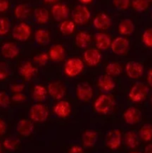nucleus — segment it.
<instances>
[{
	"label": "nucleus",
	"mask_w": 152,
	"mask_h": 153,
	"mask_svg": "<svg viewBox=\"0 0 152 153\" xmlns=\"http://www.w3.org/2000/svg\"><path fill=\"white\" fill-rule=\"evenodd\" d=\"M97 85H98V89L103 94H109L115 89L116 82L113 79V77L104 74L99 76L97 82Z\"/></svg>",
	"instance_id": "nucleus-14"
},
{
	"label": "nucleus",
	"mask_w": 152,
	"mask_h": 153,
	"mask_svg": "<svg viewBox=\"0 0 152 153\" xmlns=\"http://www.w3.org/2000/svg\"><path fill=\"white\" fill-rule=\"evenodd\" d=\"M114 105V98L108 94H103L95 100L94 109L100 114H107L113 110Z\"/></svg>",
	"instance_id": "nucleus-1"
},
{
	"label": "nucleus",
	"mask_w": 152,
	"mask_h": 153,
	"mask_svg": "<svg viewBox=\"0 0 152 153\" xmlns=\"http://www.w3.org/2000/svg\"><path fill=\"white\" fill-rule=\"evenodd\" d=\"M72 106L68 101L59 100L54 107V113L60 118H66L71 114Z\"/></svg>",
	"instance_id": "nucleus-16"
},
{
	"label": "nucleus",
	"mask_w": 152,
	"mask_h": 153,
	"mask_svg": "<svg viewBox=\"0 0 152 153\" xmlns=\"http://www.w3.org/2000/svg\"><path fill=\"white\" fill-rule=\"evenodd\" d=\"M131 153H139V152H131Z\"/></svg>",
	"instance_id": "nucleus-52"
},
{
	"label": "nucleus",
	"mask_w": 152,
	"mask_h": 153,
	"mask_svg": "<svg viewBox=\"0 0 152 153\" xmlns=\"http://www.w3.org/2000/svg\"><path fill=\"white\" fill-rule=\"evenodd\" d=\"M46 4H55L58 1V0H43Z\"/></svg>",
	"instance_id": "nucleus-49"
},
{
	"label": "nucleus",
	"mask_w": 152,
	"mask_h": 153,
	"mask_svg": "<svg viewBox=\"0 0 152 153\" xmlns=\"http://www.w3.org/2000/svg\"><path fill=\"white\" fill-rule=\"evenodd\" d=\"M79 1L83 4H87L92 2V0H79Z\"/></svg>",
	"instance_id": "nucleus-50"
},
{
	"label": "nucleus",
	"mask_w": 152,
	"mask_h": 153,
	"mask_svg": "<svg viewBox=\"0 0 152 153\" xmlns=\"http://www.w3.org/2000/svg\"><path fill=\"white\" fill-rule=\"evenodd\" d=\"M94 95L93 89L87 82H80L76 87V96L80 101L86 102L90 101Z\"/></svg>",
	"instance_id": "nucleus-7"
},
{
	"label": "nucleus",
	"mask_w": 152,
	"mask_h": 153,
	"mask_svg": "<svg viewBox=\"0 0 152 153\" xmlns=\"http://www.w3.org/2000/svg\"><path fill=\"white\" fill-rule=\"evenodd\" d=\"M31 32H32V30H31V25L26 22H22L16 24L13 27L12 29V36L15 40L24 42L29 39L31 35Z\"/></svg>",
	"instance_id": "nucleus-6"
},
{
	"label": "nucleus",
	"mask_w": 152,
	"mask_h": 153,
	"mask_svg": "<svg viewBox=\"0 0 152 153\" xmlns=\"http://www.w3.org/2000/svg\"><path fill=\"white\" fill-rule=\"evenodd\" d=\"M83 60L89 67L97 66L101 61L102 55L101 51L98 49H88L83 52Z\"/></svg>",
	"instance_id": "nucleus-13"
},
{
	"label": "nucleus",
	"mask_w": 152,
	"mask_h": 153,
	"mask_svg": "<svg viewBox=\"0 0 152 153\" xmlns=\"http://www.w3.org/2000/svg\"><path fill=\"white\" fill-rule=\"evenodd\" d=\"M30 7L25 4H19L16 5L13 10V14L16 19L19 20H23L26 19L30 14Z\"/></svg>",
	"instance_id": "nucleus-28"
},
{
	"label": "nucleus",
	"mask_w": 152,
	"mask_h": 153,
	"mask_svg": "<svg viewBox=\"0 0 152 153\" xmlns=\"http://www.w3.org/2000/svg\"><path fill=\"white\" fill-rule=\"evenodd\" d=\"M10 103V99L8 94L4 91L0 92V107L7 108Z\"/></svg>",
	"instance_id": "nucleus-41"
},
{
	"label": "nucleus",
	"mask_w": 152,
	"mask_h": 153,
	"mask_svg": "<svg viewBox=\"0 0 152 153\" xmlns=\"http://www.w3.org/2000/svg\"><path fill=\"white\" fill-rule=\"evenodd\" d=\"M20 141H19V138L16 137H8L4 140L3 142V146L6 149L9 151H14L19 146Z\"/></svg>",
	"instance_id": "nucleus-34"
},
{
	"label": "nucleus",
	"mask_w": 152,
	"mask_h": 153,
	"mask_svg": "<svg viewBox=\"0 0 152 153\" xmlns=\"http://www.w3.org/2000/svg\"><path fill=\"white\" fill-rule=\"evenodd\" d=\"M106 74L108 76L113 77V76H118L122 73V67L120 64L117 62H110L107 65L105 69Z\"/></svg>",
	"instance_id": "nucleus-33"
},
{
	"label": "nucleus",
	"mask_w": 152,
	"mask_h": 153,
	"mask_svg": "<svg viewBox=\"0 0 152 153\" xmlns=\"http://www.w3.org/2000/svg\"><path fill=\"white\" fill-rule=\"evenodd\" d=\"M48 94L55 100H61L66 95V88L59 82H52L48 85Z\"/></svg>",
	"instance_id": "nucleus-10"
},
{
	"label": "nucleus",
	"mask_w": 152,
	"mask_h": 153,
	"mask_svg": "<svg viewBox=\"0 0 152 153\" xmlns=\"http://www.w3.org/2000/svg\"><path fill=\"white\" fill-rule=\"evenodd\" d=\"M0 147H1V143H0Z\"/></svg>",
	"instance_id": "nucleus-53"
},
{
	"label": "nucleus",
	"mask_w": 152,
	"mask_h": 153,
	"mask_svg": "<svg viewBox=\"0 0 152 153\" xmlns=\"http://www.w3.org/2000/svg\"><path fill=\"white\" fill-rule=\"evenodd\" d=\"M11 99L14 102L22 103L26 101L27 97L23 93H17V94H13Z\"/></svg>",
	"instance_id": "nucleus-43"
},
{
	"label": "nucleus",
	"mask_w": 152,
	"mask_h": 153,
	"mask_svg": "<svg viewBox=\"0 0 152 153\" xmlns=\"http://www.w3.org/2000/svg\"><path fill=\"white\" fill-rule=\"evenodd\" d=\"M34 130L33 123L28 119H22L18 122L16 125V131L18 134L23 137H28Z\"/></svg>",
	"instance_id": "nucleus-21"
},
{
	"label": "nucleus",
	"mask_w": 152,
	"mask_h": 153,
	"mask_svg": "<svg viewBox=\"0 0 152 153\" xmlns=\"http://www.w3.org/2000/svg\"><path fill=\"white\" fill-rule=\"evenodd\" d=\"M145 153H152V143H150L145 146Z\"/></svg>",
	"instance_id": "nucleus-48"
},
{
	"label": "nucleus",
	"mask_w": 152,
	"mask_h": 153,
	"mask_svg": "<svg viewBox=\"0 0 152 153\" xmlns=\"http://www.w3.org/2000/svg\"><path fill=\"white\" fill-rule=\"evenodd\" d=\"M34 19L40 25L47 23L49 20V10L43 7H37L34 11Z\"/></svg>",
	"instance_id": "nucleus-26"
},
{
	"label": "nucleus",
	"mask_w": 152,
	"mask_h": 153,
	"mask_svg": "<svg viewBox=\"0 0 152 153\" xmlns=\"http://www.w3.org/2000/svg\"><path fill=\"white\" fill-rule=\"evenodd\" d=\"M91 12L87 7L83 4L75 6L72 12V19L77 25H83L89 20Z\"/></svg>",
	"instance_id": "nucleus-5"
},
{
	"label": "nucleus",
	"mask_w": 152,
	"mask_h": 153,
	"mask_svg": "<svg viewBox=\"0 0 152 153\" xmlns=\"http://www.w3.org/2000/svg\"><path fill=\"white\" fill-rule=\"evenodd\" d=\"M151 105H152V95H151Z\"/></svg>",
	"instance_id": "nucleus-51"
},
{
	"label": "nucleus",
	"mask_w": 152,
	"mask_h": 153,
	"mask_svg": "<svg viewBox=\"0 0 152 153\" xmlns=\"http://www.w3.org/2000/svg\"><path fill=\"white\" fill-rule=\"evenodd\" d=\"M6 123H4V121L3 120H1L0 118V135L4 133V131H6Z\"/></svg>",
	"instance_id": "nucleus-47"
},
{
	"label": "nucleus",
	"mask_w": 152,
	"mask_h": 153,
	"mask_svg": "<svg viewBox=\"0 0 152 153\" xmlns=\"http://www.w3.org/2000/svg\"><path fill=\"white\" fill-rule=\"evenodd\" d=\"M135 25L134 22L131 19H124L119 22L118 25V31L122 36L131 35L134 33Z\"/></svg>",
	"instance_id": "nucleus-23"
},
{
	"label": "nucleus",
	"mask_w": 152,
	"mask_h": 153,
	"mask_svg": "<svg viewBox=\"0 0 152 153\" xmlns=\"http://www.w3.org/2000/svg\"><path fill=\"white\" fill-rule=\"evenodd\" d=\"M138 136L144 142L152 140V126L150 124L143 125L139 131Z\"/></svg>",
	"instance_id": "nucleus-32"
},
{
	"label": "nucleus",
	"mask_w": 152,
	"mask_h": 153,
	"mask_svg": "<svg viewBox=\"0 0 152 153\" xmlns=\"http://www.w3.org/2000/svg\"><path fill=\"white\" fill-rule=\"evenodd\" d=\"M34 40L39 46H46L50 42V34L45 28H38L34 32Z\"/></svg>",
	"instance_id": "nucleus-25"
},
{
	"label": "nucleus",
	"mask_w": 152,
	"mask_h": 153,
	"mask_svg": "<svg viewBox=\"0 0 152 153\" xmlns=\"http://www.w3.org/2000/svg\"><path fill=\"white\" fill-rule=\"evenodd\" d=\"M19 53V49L15 43L12 42H6L1 47V54L6 59H13Z\"/></svg>",
	"instance_id": "nucleus-18"
},
{
	"label": "nucleus",
	"mask_w": 152,
	"mask_h": 153,
	"mask_svg": "<svg viewBox=\"0 0 152 153\" xmlns=\"http://www.w3.org/2000/svg\"><path fill=\"white\" fill-rule=\"evenodd\" d=\"M49 59L54 62H61L66 56V49L63 45L55 44L52 46L49 51Z\"/></svg>",
	"instance_id": "nucleus-20"
},
{
	"label": "nucleus",
	"mask_w": 152,
	"mask_h": 153,
	"mask_svg": "<svg viewBox=\"0 0 152 153\" xmlns=\"http://www.w3.org/2000/svg\"><path fill=\"white\" fill-rule=\"evenodd\" d=\"M105 143L110 149L116 150L122 143V132L119 129H113L109 131L105 137Z\"/></svg>",
	"instance_id": "nucleus-12"
},
{
	"label": "nucleus",
	"mask_w": 152,
	"mask_h": 153,
	"mask_svg": "<svg viewBox=\"0 0 152 153\" xmlns=\"http://www.w3.org/2000/svg\"><path fill=\"white\" fill-rule=\"evenodd\" d=\"M81 140L84 147H92L98 140V133L94 130H86L82 134Z\"/></svg>",
	"instance_id": "nucleus-24"
},
{
	"label": "nucleus",
	"mask_w": 152,
	"mask_h": 153,
	"mask_svg": "<svg viewBox=\"0 0 152 153\" xmlns=\"http://www.w3.org/2000/svg\"><path fill=\"white\" fill-rule=\"evenodd\" d=\"M125 73L132 79H139L144 73V66L138 61H130L125 66Z\"/></svg>",
	"instance_id": "nucleus-9"
},
{
	"label": "nucleus",
	"mask_w": 152,
	"mask_h": 153,
	"mask_svg": "<svg viewBox=\"0 0 152 153\" xmlns=\"http://www.w3.org/2000/svg\"><path fill=\"white\" fill-rule=\"evenodd\" d=\"M92 24L96 29L105 30L111 25V19L107 13H101L94 18Z\"/></svg>",
	"instance_id": "nucleus-22"
},
{
	"label": "nucleus",
	"mask_w": 152,
	"mask_h": 153,
	"mask_svg": "<svg viewBox=\"0 0 152 153\" xmlns=\"http://www.w3.org/2000/svg\"><path fill=\"white\" fill-rule=\"evenodd\" d=\"M150 4L149 0H132L131 5L137 12H143L147 10Z\"/></svg>",
	"instance_id": "nucleus-35"
},
{
	"label": "nucleus",
	"mask_w": 152,
	"mask_h": 153,
	"mask_svg": "<svg viewBox=\"0 0 152 153\" xmlns=\"http://www.w3.org/2000/svg\"><path fill=\"white\" fill-rule=\"evenodd\" d=\"M75 25L73 20L65 19L61 22L59 30L63 35H70L75 30Z\"/></svg>",
	"instance_id": "nucleus-31"
},
{
	"label": "nucleus",
	"mask_w": 152,
	"mask_h": 153,
	"mask_svg": "<svg viewBox=\"0 0 152 153\" xmlns=\"http://www.w3.org/2000/svg\"><path fill=\"white\" fill-rule=\"evenodd\" d=\"M51 13L55 21L62 22L68 18L69 15V9L65 4L56 3L52 5L51 8Z\"/></svg>",
	"instance_id": "nucleus-11"
},
{
	"label": "nucleus",
	"mask_w": 152,
	"mask_h": 153,
	"mask_svg": "<svg viewBox=\"0 0 152 153\" xmlns=\"http://www.w3.org/2000/svg\"><path fill=\"white\" fill-rule=\"evenodd\" d=\"M142 43L148 47H152V28L145 30L142 36Z\"/></svg>",
	"instance_id": "nucleus-38"
},
{
	"label": "nucleus",
	"mask_w": 152,
	"mask_h": 153,
	"mask_svg": "<svg viewBox=\"0 0 152 153\" xmlns=\"http://www.w3.org/2000/svg\"><path fill=\"white\" fill-rule=\"evenodd\" d=\"M151 18H152V13H151Z\"/></svg>",
	"instance_id": "nucleus-54"
},
{
	"label": "nucleus",
	"mask_w": 152,
	"mask_h": 153,
	"mask_svg": "<svg viewBox=\"0 0 152 153\" xmlns=\"http://www.w3.org/2000/svg\"><path fill=\"white\" fill-rule=\"evenodd\" d=\"M95 43L97 49L100 51H105L110 48L112 40L107 33L98 32L95 35Z\"/></svg>",
	"instance_id": "nucleus-17"
},
{
	"label": "nucleus",
	"mask_w": 152,
	"mask_h": 153,
	"mask_svg": "<svg viewBox=\"0 0 152 153\" xmlns=\"http://www.w3.org/2000/svg\"><path fill=\"white\" fill-rule=\"evenodd\" d=\"M84 63L79 58H69L63 65V71L68 77H75L82 73Z\"/></svg>",
	"instance_id": "nucleus-3"
},
{
	"label": "nucleus",
	"mask_w": 152,
	"mask_h": 153,
	"mask_svg": "<svg viewBox=\"0 0 152 153\" xmlns=\"http://www.w3.org/2000/svg\"><path fill=\"white\" fill-rule=\"evenodd\" d=\"M69 153H83V151L80 146H73L70 148Z\"/></svg>",
	"instance_id": "nucleus-45"
},
{
	"label": "nucleus",
	"mask_w": 152,
	"mask_h": 153,
	"mask_svg": "<svg viewBox=\"0 0 152 153\" xmlns=\"http://www.w3.org/2000/svg\"><path fill=\"white\" fill-rule=\"evenodd\" d=\"M49 54L46 53V52H41V53H38L34 57V63L39 66H45L49 61Z\"/></svg>",
	"instance_id": "nucleus-36"
},
{
	"label": "nucleus",
	"mask_w": 152,
	"mask_h": 153,
	"mask_svg": "<svg viewBox=\"0 0 152 153\" xmlns=\"http://www.w3.org/2000/svg\"><path fill=\"white\" fill-rule=\"evenodd\" d=\"M10 23L8 19L0 17V36H4L10 31Z\"/></svg>",
	"instance_id": "nucleus-37"
},
{
	"label": "nucleus",
	"mask_w": 152,
	"mask_h": 153,
	"mask_svg": "<svg viewBox=\"0 0 152 153\" xmlns=\"http://www.w3.org/2000/svg\"><path fill=\"white\" fill-rule=\"evenodd\" d=\"M19 73L25 81H31L36 76L37 70L32 63L25 61L19 67Z\"/></svg>",
	"instance_id": "nucleus-19"
},
{
	"label": "nucleus",
	"mask_w": 152,
	"mask_h": 153,
	"mask_svg": "<svg viewBox=\"0 0 152 153\" xmlns=\"http://www.w3.org/2000/svg\"><path fill=\"white\" fill-rule=\"evenodd\" d=\"M130 48V42L122 36L116 37L112 40L110 49L112 52L117 55H122L126 53Z\"/></svg>",
	"instance_id": "nucleus-8"
},
{
	"label": "nucleus",
	"mask_w": 152,
	"mask_h": 153,
	"mask_svg": "<svg viewBox=\"0 0 152 153\" xmlns=\"http://www.w3.org/2000/svg\"><path fill=\"white\" fill-rule=\"evenodd\" d=\"M91 42V36L88 32L81 31L77 34L75 37V43L80 49L86 48Z\"/></svg>",
	"instance_id": "nucleus-27"
},
{
	"label": "nucleus",
	"mask_w": 152,
	"mask_h": 153,
	"mask_svg": "<svg viewBox=\"0 0 152 153\" xmlns=\"http://www.w3.org/2000/svg\"><path fill=\"white\" fill-rule=\"evenodd\" d=\"M0 153H1V151H0Z\"/></svg>",
	"instance_id": "nucleus-55"
},
{
	"label": "nucleus",
	"mask_w": 152,
	"mask_h": 153,
	"mask_svg": "<svg viewBox=\"0 0 152 153\" xmlns=\"http://www.w3.org/2000/svg\"><path fill=\"white\" fill-rule=\"evenodd\" d=\"M149 93V88L143 82H137L130 89L128 97L133 102L138 103L144 101Z\"/></svg>",
	"instance_id": "nucleus-2"
},
{
	"label": "nucleus",
	"mask_w": 152,
	"mask_h": 153,
	"mask_svg": "<svg viewBox=\"0 0 152 153\" xmlns=\"http://www.w3.org/2000/svg\"><path fill=\"white\" fill-rule=\"evenodd\" d=\"M147 82L148 84V85L152 88V68L148 70L147 73Z\"/></svg>",
	"instance_id": "nucleus-46"
},
{
	"label": "nucleus",
	"mask_w": 152,
	"mask_h": 153,
	"mask_svg": "<svg viewBox=\"0 0 152 153\" xmlns=\"http://www.w3.org/2000/svg\"><path fill=\"white\" fill-rule=\"evenodd\" d=\"M30 119L34 123H44L48 120L49 111L47 106L42 103H35L32 105L29 111Z\"/></svg>",
	"instance_id": "nucleus-4"
},
{
	"label": "nucleus",
	"mask_w": 152,
	"mask_h": 153,
	"mask_svg": "<svg viewBox=\"0 0 152 153\" xmlns=\"http://www.w3.org/2000/svg\"><path fill=\"white\" fill-rule=\"evenodd\" d=\"M125 145L130 149H135L139 145V136L136 132L129 131L125 135Z\"/></svg>",
	"instance_id": "nucleus-29"
},
{
	"label": "nucleus",
	"mask_w": 152,
	"mask_h": 153,
	"mask_svg": "<svg viewBox=\"0 0 152 153\" xmlns=\"http://www.w3.org/2000/svg\"><path fill=\"white\" fill-rule=\"evenodd\" d=\"M141 117V112L136 107L128 108L123 114L124 120L128 125H136L139 122Z\"/></svg>",
	"instance_id": "nucleus-15"
},
{
	"label": "nucleus",
	"mask_w": 152,
	"mask_h": 153,
	"mask_svg": "<svg viewBox=\"0 0 152 153\" xmlns=\"http://www.w3.org/2000/svg\"><path fill=\"white\" fill-rule=\"evenodd\" d=\"M48 96L47 88L43 85H37L33 90V97L37 102H43Z\"/></svg>",
	"instance_id": "nucleus-30"
},
{
	"label": "nucleus",
	"mask_w": 152,
	"mask_h": 153,
	"mask_svg": "<svg viewBox=\"0 0 152 153\" xmlns=\"http://www.w3.org/2000/svg\"><path fill=\"white\" fill-rule=\"evenodd\" d=\"M9 6L8 0H0V13L6 11L9 8Z\"/></svg>",
	"instance_id": "nucleus-44"
},
{
	"label": "nucleus",
	"mask_w": 152,
	"mask_h": 153,
	"mask_svg": "<svg viewBox=\"0 0 152 153\" xmlns=\"http://www.w3.org/2000/svg\"><path fill=\"white\" fill-rule=\"evenodd\" d=\"M25 89V85L23 83H19V82H15L10 85V91L13 94H17V93H23Z\"/></svg>",
	"instance_id": "nucleus-42"
},
{
	"label": "nucleus",
	"mask_w": 152,
	"mask_h": 153,
	"mask_svg": "<svg viewBox=\"0 0 152 153\" xmlns=\"http://www.w3.org/2000/svg\"><path fill=\"white\" fill-rule=\"evenodd\" d=\"M113 4L118 10H125L129 7L131 0H113Z\"/></svg>",
	"instance_id": "nucleus-39"
},
{
	"label": "nucleus",
	"mask_w": 152,
	"mask_h": 153,
	"mask_svg": "<svg viewBox=\"0 0 152 153\" xmlns=\"http://www.w3.org/2000/svg\"><path fill=\"white\" fill-rule=\"evenodd\" d=\"M10 71L8 65L4 62H0V81L8 78Z\"/></svg>",
	"instance_id": "nucleus-40"
}]
</instances>
